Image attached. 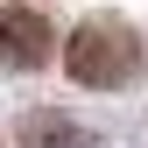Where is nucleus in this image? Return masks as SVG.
Instances as JSON below:
<instances>
[{"mask_svg": "<svg viewBox=\"0 0 148 148\" xmlns=\"http://www.w3.org/2000/svg\"><path fill=\"white\" fill-rule=\"evenodd\" d=\"M64 64H71V78L92 85V92H113L134 78V64H141V42H134V28L127 21H85V28H71V42H64Z\"/></svg>", "mask_w": 148, "mask_h": 148, "instance_id": "1", "label": "nucleus"}, {"mask_svg": "<svg viewBox=\"0 0 148 148\" xmlns=\"http://www.w3.org/2000/svg\"><path fill=\"white\" fill-rule=\"evenodd\" d=\"M57 49V35H49V21L35 7H7L0 14V64H14V71H35Z\"/></svg>", "mask_w": 148, "mask_h": 148, "instance_id": "2", "label": "nucleus"}, {"mask_svg": "<svg viewBox=\"0 0 148 148\" xmlns=\"http://www.w3.org/2000/svg\"><path fill=\"white\" fill-rule=\"evenodd\" d=\"M14 134H21V148H85L78 120H64V113H28Z\"/></svg>", "mask_w": 148, "mask_h": 148, "instance_id": "3", "label": "nucleus"}]
</instances>
